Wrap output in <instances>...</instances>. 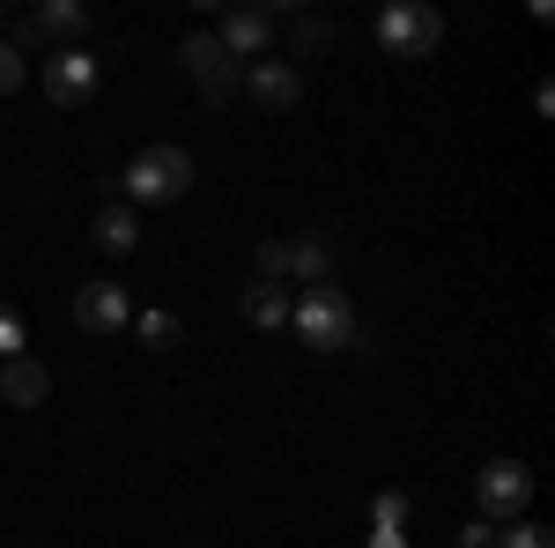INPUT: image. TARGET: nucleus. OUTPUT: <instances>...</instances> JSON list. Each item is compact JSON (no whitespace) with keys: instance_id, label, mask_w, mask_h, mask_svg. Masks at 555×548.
Masks as SVG:
<instances>
[{"instance_id":"f257e3e1","label":"nucleus","mask_w":555,"mask_h":548,"mask_svg":"<svg viewBox=\"0 0 555 548\" xmlns=\"http://www.w3.org/2000/svg\"><path fill=\"white\" fill-rule=\"evenodd\" d=\"M119 193H127V208H164V201H185L193 193V156L171 149V141H156V149H141L127 170H119Z\"/></svg>"},{"instance_id":"a211bd4d","label":"nucleus","mask_w":555,"mask_h":548,"mask_svg":"<svg viewBox=\"0 0 555 548\" xmlns=\"http://www.w3.org/2000/svg\"><path fill=\"white\" fill-rule=\"evenodd\" d=\"M496 548H555V534L541 526V519H512V526L496 534Z\"/></svg>"},{"instance_id":"5701e85b","label":"nucleus","mask_w":555,"mask_h":548,"mask_svg":"<svg viewBox=\"0 0 555 548\" xmlns=\"http://www.w3.org/2000/svg\"><path fill=\"white\" fill-rule=\"evenodd\" d=\"M371 548H408V534H371Z\"/></svg>"},{"instance_id":"4468645a","label":"nucleus","mask_w":555,"mask_h":548,"mask_svg":"<svg viewBox=\"0 0 555 548\" xmlns=\"http://www.w3.org/2000/svg\"><path fill=\"white\" fill-rule=\"evenodd\" d=\"M237 304H245L253 327H289V296H282V282H245Z\"/></svg>"},{"instance_id":"9b49d317","label":"nucleus","mask_w":555,"mask_h":548,"mask_svg":"<svg viewBox=\"0 0 555 548\" xmlns=\"http://www.w3.org/2000/svg\"><path fill=\"white\" fill-rule=\"evenodd\" d=\"M289 275H297L304 290L334 282V230H304V238H289Z\"/></svg>"},{"instance_id":"423d86ee","label":"nucleus","mask_w":555,"mask_h":548,"mask_svg":"<svg viewBox=\"0 0 555 548\" xmlns=\"http://www.w3.org/2000/svg\"><path fill=\"white\" fill-rule=\"evenodd\" d=\"M215 44L237 60V67H253L274 52V8H222V23H215Z\"/></svg>"},{"instance_id":"ddd939ff","label":"nucleus","mask_w":555,"mask_h":548,"mask_svg":"<svg viewBox=\"0 0 555 548\" xmlns=\"http://www.w3.org/2000/svg\"><path fill=\"white\" fill-rule=\"evenodd\" d=\"M89 238H96V253L127 259L133 245H141V215H133L127 201H104V208H96V230H89Z\"/></svg>"},{"instance_id":"f8f14e48","label":"nucleus","mask_w":555,"mask_h":548,"mask_svg":"<svg viewBox=\"0 0 555 548\" xmlns=\"http://www.w3.org/2000/svg\"><path fill=\"white\" fill-rule=\"evenodd\" d=\"M82 30H89L82 0H38V8H30V38H60V52L82 38Z\"/></svg>"},{"instance_id":"4be33fe9","label":"nucleus","mask_w":555,"mask_h":548,"mask_svg":"<svg viewBox=\"0 0 555 548\" xmlns=\"http://www.w3.org/2000/svg\"><path fill=\"white\" fill-rule=\"evenodd\" d=\"M496 534H504V526H489V519H467V526H460V541H452V548H496Z\"/></svg>"},{"instance_id":"412c9836","label":"nucleus","mask_w":555,"mask_h":548,"mask_svg":"<svg viewBox=\"0 0 555 548\" xmlns=\"http://www.w3.org/2000/svg\"><path fill=\"white\" fill-rule=\"evenodd\" d=\"M23 75H30V67H23V44L0 38V97H15V89H23Z\"/></svg>"},{"instance_id":"f03ea898","label":"nucleus","mask_w":555,"mask_h":548,"mask_svg":"<svg viewBox=\"0 0 555 548\" xmlns=\"http://www.w3.org/2000/svg\"><path fill=\"white\" fill-rule=\"evenodd\" d=\"M289 327H297V341L311 356H341V348H356V304L334 282H319V290H304L289 304Z\"/></svg>"},{"instance_id":"0eeeda50","label":"nucleus","mask_w":555,"mask_h":548,"mask_svg":"<svg viewBox=\"0 0 555 548\" xmlns=\"http://www.w3.org/2000/svg\"><path fill=\"white\" fill-rule=\"evenodd\" d=\"M44 97H52L60 112H82L89 97H96V52H89V44L52 52V60H44Z\"/></svg>"},{"instance_id":"39448f33","label":"nucleus","mask_w":555,"mask_h":548,"mask_svg":"<svg viewBox=\"0 0 555 548\" xmlns=\"http://www.w3.org/2000/svg\"><path fill=\"white\" fill-rule=\"evenodd\" d=\"M178 67L193 75V89L208 97V104H230L237 89H245V67L215 44V30H193V38H178Z\"/></svg>"},{"instance_id":"aec40b11","label":"nucleus","mask_w":555,"mask_h":548,"mask_svg":"<svg viewBox=\"0 0 555 548\" xmlns=\"http://www.w3.org/2000/svg\"><path fill=\"white\" fill-rule=\"evenodd\" d=\"M289 38H297V52H326V44H334V23H326V15H304Z\"/></svg>"},{"instance_id":"f3484780","label":"nucleus","mask_w":555,"mask_h":548,"mask_svg":"<svg viewBox=\"0 0 555 548\" xmlns=\"http://www.w3.org/2000/svg\"><path fill=\"white\" fill-rule=\"evenodd\" d=\"M259 275L253 282H289V238H267V245H259V259H253Z\"/></svg>"},{"instance_id":"6ab92c4d","label":"nucleus","mask_w":555,"mask_h":548,"mask_svg":"<svg viewBox=\"0 0 555 548\" xmlns=\"http://www.w3.org/2000/svg\"><path fill=\"white\" fill-rule=\"evenodd\" d=\"M371 519H378V534H400V526H408V497H400V489H378V497H371Z\"/></svg>"},{"instance_id":"6e6552de","label":"nucleus","mask_w":555,"mask_h":548,"mask_svg":"<svg viewBox=\"0 0 555 548\" xmlns=\"http://www.w3.org/2000/svg\"><path fill=\"white\" fill-rule=\"evenodd\" d=\"M127 319H133V304H127L119 282H82V290H75V327H82V334H119Z\"/></svg>"},{"instance_id":"20e7f679","label":"nucleus","mask_w":555,"mask_h":548,"mask_svg":"<svg viewBox=\"0 0 555 548\" xmlns=\"http://www.w3.org/2000/svg\"><path fill=\"white\" fill-rule=\"evenodd\" d=\"M378 44L392 52V60H429V52L444 44V15L423 8V0H392V8L378 15Z\"/></svg>"},{"instance_id":"7ed1b4c3","label":"nucleus","mask_w":555,"mask_h":548,"mask_svg":"<svg viewBox=\"0 0 555 548\" xmlns=\"http://www.w3.org/2000/svg\"><path fill=\"white\" fill-rule=\"evenodd\" d=\"M474 505H481L489 526L526 519V505H533V467H526V460H489L481 474H474Z\"/></svg>"},{"instance_id":"dca6fc26","label":"nucleus","mask_w":555,"mask_h":548,"mask_svg":"<svg viewBox=\"0 0 555 548\" xmlns=\"http://www.w3.org/2000/svg\"><path fill=\"white\" fill-rule=\"evenodd\" d=\"M15 356H30V327L15 304H0V364H15Z\"/></svg>"},{"instance_id":"1a4fd4ad","label":"nucleus","mask_w":555,"mask_h":548,"mask_svg":"<svg viewBox=\"0 0 555 548\" xmlns=\"http://www.w3.org/2000/svg\"><path fill=\"white\" fill-rule=\"evenodd\" d=\"M245 89H253L259 112H297L304 104V75L289 60H253V67H245Z\"/></svg>"},{"instance_id":"2eb2a0df","label":"nucleus","mask_w":555,"mask_h":548,"mask_svg":"<svg viewBox=\"0 0 555 548\" xmlns=\"http://www.w3.org/2000/svg\"><path fill=\"white\" fill-rule=\"evenodd\" d=\"M133 327H141L149 348H178V341H185V319H178V311H141Z\"/></svg>"},{"instance_id":"9d476101","label":"nucleus","mask_w":555,"mask_h":548,"mask_svg":"<svg viewBox=\"0 0 555 548\" xmlns=\"http://www.w3.org/2000/svg\"><path fill=\"white\" fill-rule=\"evenodd\" d=\"M0 400H8V408H44V400H52V371H44L38 356L0 364Z\"/></svg>"}]
</instances>
